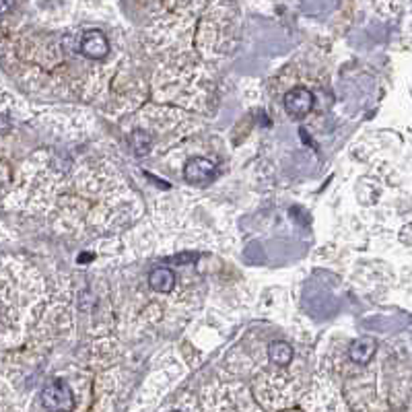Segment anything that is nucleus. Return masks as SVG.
<instances>
[{"instance_id": "9b49d317", "label": "nucleus", "mask_w": 412, "mask_h": 412, "mask_svg": "<svg viewBox=\"0 0 412 412\" xmlns=\"http://www.w3.org/2000/svg\"><path fill=\"white\" fill-rule=\"evenodd\" d=\"M173 412H179V411H173Z\"/></svg>"}, {"instance_id": "f257e3e1", "label": "nucleus", "mask_w": 412, "mask_h": 412, "mask_svg": "<svg viewBox=\"0 0 412 412\" xmlns=\"http://www.w3.org/2000/svg\"><path fill=\"white\" fill-rule=\"evenodd\" d=\"M42 404L50 412H73L75 409V396L69 388V384L62 377H56L46 384L42 390Z\"/></svg>"}, {"instance_id": "39448f33", "label": "nucleus", "mask_w": 412, "mask_h": 412, "mask_svg": "<svg viewBox=\"0 0 412 412\" xmlns=\"http://www.w3.org/2000/svg\"><path fill=\"white\" fill-rule=\"evenodd\" d=\"M377 352V342L369 336H363V338H357L350 342L348 346V357L350 361H355L357 365H367L373 355Z\"/></svg>"}, {"instance_id": "423d86ee", "label": "nucleus", "mask_w": 412, "mask_h": 412, "mask_svg": "<svg viewBox=\"0 0 412 412\" xmlns=\"http://www.w3.org/2000/svg\"><path fill=\"white\" fill-rule=\"evenodd\" d=\"M149 285H151V289L155 291V293H171L173 291V287H175V274H173V270L171 268H167V266H157V268H153L151 270V274H149Z\"/></svg>"}, {"instance_id": "9d476101", "label": "nucleus", "mask_w": 412, "mask_h": 412, "mask_svg": "<svg viewBox=\"0 0 412 412\" xmlns=\"http://www.w3.org/2000/svg\"><path fill=\"white\" fill-rule=\"evenodd\" d=\"M12 8V2H6V0H0V17L6 12V10H10Z\"/></svg>"}, {"instance_id": "f03ea898", "label": "nucleus", "mask_w": 412, "mask_h": 412, "mask_svg": "<svg viewBox=\"0 0 412 412\" xmlns=\"http://www.w3.org/2000/svg\"><path fill=\"white\" fill-rule=\"evenodd\" d=\"M285 109L293 118H303L314 109V93L305 87H295L285 95Z\"/></svg>"}, {"instance_id": "0eeeda50", "label": "nucleus", "mask_w": 412, "mask_h": 412, "mask_svg": "<svg viewBox=\"0 0 412 412\" xmlns=\"http://www.w3.org/2000/svg\"><path fill=\"white\" fill-rule=\"evenodd\" d=\"M268 357L276 365H289L291 359H293V348H291V344H287L283 340H274L268 346Z\"/></svg>"}, {"instance_id": "6e6552de", "label": "nucleus", "mask_w": 412, "mask_h": 412, "mask_svg": "<svg viewBox=\"0 0 412 412\" xmlns=\"http://www.w3.org/2000/svg\"><path fill=\"white\" fill-rule=\"evenodd\" d=\"M151 147H153V136L147 132V130H136L134 134H132V151L136 153V155H147V153H151Z\"/></svg>"}, {"instance_id": "7ed1b4c3", "label": "nucleus", "mask_w": 412, "mask_h": 412, "mask_svg": "<svg viewBox=\"0 0 412 412\" xmlns=\"http://www.w3.org/2000/svg\"><path fill=\"white\" fill-rule=\"evenodd\" d=\"M107 52H109V42H107V37H105L101 31L91 29V31H87V33L82 35V39H81L82 56H87V58H91V60H101V58H105V56H107Z\"/></svg>"}, {"instance_id": "1a4fd4ad", "label": "nucleus", "mask_w": 412, "mask_h": 412, "mask_svg": "<svg viewBox=\"0 0 412 412\" xmlns=\"http://www.w3.org/2000/svg\"><path fill=\"white\" fill-rule=\"evenodd\" d=\"M411 225H404V229H402V233H400V242L404 244V246H411L412 240H411Z\"/></svg>"}, {"instance_id": "20e7f679", "label": "nucleus", "mask_w": 412, "mask_h": 412, "mask_svg": "<svg viewBox=\"0 0 412 412\" xmlns=\"http://www.w3.org/2000/svg\"><path fill=\"white\" fill-rule=\"evenodd\" d=\"M217 175V167L213 161L202 159V157H194L188 163L183 165V177L190 183H206Z\"/></svg>"}]
</instances>
